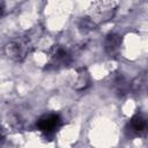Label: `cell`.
I'll return each instance as SVG.
<instances>
[{
    "instance_id": "obj_1",
    "label": "cell",
    "mask_w": 148,
    "mask_h": 148,
    "mask_svg": "<svg viewBox=\"0 0 148 148\" xmlns=\"http://www.w3.org/2000/svg\"><path fill=\"white\" fill-rule=\"evenodd\" d=\"M30 37L28 35L25 36H20L14 38L10 43L7 45V54L8 57L15 59V60H22L25 54L29 52L30 49Z\"/></svg>"
},
{
    "instance_id": "obj_2",
    "label": "cell",
    "mask_w": 148,
    "mask_h": 148,
    "mask_svg": "<svg viewBox=\"0 0 148 148\" xmlns=\"http://www.w3.org/2000/svg\"><path fill=\"white\" fill-rule=\"evenodd\" d=\"M117 2L113 1H98V2H94L91 5L90 9V14H91V20H101V21H106L110 17H112L116 7H117Z\"/></svg>"
},
{
    "instance_id": "obj_3",
    "label": "cell",
    "mask_w": 148,
    "mask_h": 148,
    "mask_svg": "<svg viewBox=\"0 0 148 148\" xmlns=\"http://www.w3.org/2000/svg\"><path fill=\"white\" fill-rule=\"evenodd\" d=\"M59 124H60V118L57 114H49V116L40 118L39 121L37 123V126H38L39 131L50 133V132L54 131Z\"/></svg>"
},
{
    "instance_id": "obj_4",
    "label": "cell",
    "mask_w": 148,
    "mask_h": 148,
    "mask_svg": "<svg viewBox=\"0 0 148 148\" xmlns=\"http://www.w3.org/2000/svg\"><path fill=\"white\" fill-rule=\"evenodd\" d=\"M132 131L136 134H142L148 131V119H146L142 116H135L132 118L131 124H130Z\"/></svg>"
},
{
    "instance_id": "obj_5",
    "label": "cell",
    "mask_w": 148,
    "mask_h": 148,
    "mask_svg": "<svg viewBox=\"0 0 148 148\" xmlns=\"http://www.w3.org/2000/svg\"><path fill=\"white\" fill-rule=\"evenodd\" d=\"M117 37H118V36H110V37L108 38L106 45H108L109 49H111V51L116 50V49L118 47V45H119V39H118Z\"/></svg>"
}]
</instances>
